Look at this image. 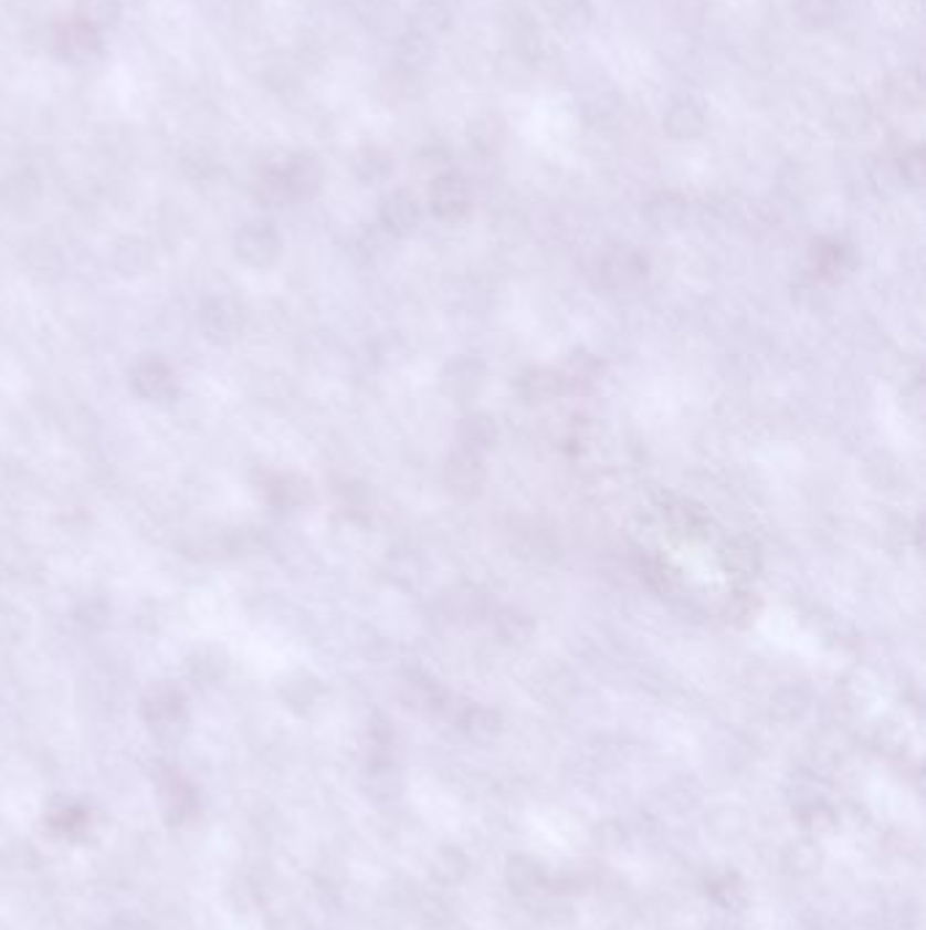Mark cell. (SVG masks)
<instances>
[{"instance_id":"obj_27","label":"cell","mask_w":926,"mask_h":930,"mask_svg":"<svg viewBox=\"0 0 926 930\" xmlns=\"http://www.w3.org/2000/svg\"><path fill=\"white\" fill-rule=\"evenodd\" d=\"M150 262V251L139 240H123L115 251V264L120 272H141Z\"/></svg>"},{"instance_id":"obj_23","label":"cell","mask_w":926,"mask_h":930,"mask_svg":"<svg viewBox=\"0 0 926 930\" xmlns=\"http://www.w3.org/2000/svg\"><path fill=\"white\" fill-rule=\"evenodd\" d=\"M799 819H801V825H804V830L812 835V838H823V835H831L836 830V825H840V819H836L834 811H831L827 803H821V800H812L810 805H804V808L799 811Z\"/></svg>"},{"instance_id":"obj_8","label":"cell","mask_w":926,"mask_h":930,"mask_svg":"<svg viewBox=\"0 0 926 930\" xmlns=\"http://www.w3.org/2000/svg\"><path fill=\"white\" fill-rule=\"evenodd\" d=\"M283 177H286V186L291 194V201L294 199H307L320 188V167L313 156H288L281 161Z\"/></svg>"},{"instance_id":"obj_12","label":"cell","mask_w":926,"mask_h":930,"mask_svg":"<svg viewBox=\"0 0 926 930\" xmlns=\"http://www.w3.org/2000/svg\"><path fill=\"white\" fill-rule=\"evenodd\" d=\"M506 881L516 896H533L544 887L541 863L533 860L530 855H514L506 863Z\"/></svg>"},{"instance_id":"obj_2","label":"cell","mask_w":926,"mask_h":930,"mask_svg":"<svg viewBox=\"0 0 926 930\" xmlns=\"http://www.w3.org/2000/svg\"><path fill=\"white\" fill-rule=\"evenodd\" d=\"M55 52L71 66H93L104 58V35L74 17L55 28Z\"/></svg>"},{"instance_id":"obj_13","label":"cell","mask_w":926,"mask_h":930,"mask_svg":"<svg viewBox=\"0 0 926 930\" xmlns=\"http://www.w3.org/2000/svg\"><path fill=\"white\" fill-rule=\"evenodd\" d=\"M199 318H201V330H204V335L215 343L231 341V335H234V330H236V311L231 307V302H225V300L207 302V305L201 307Z\"/></svg>"},{"instance_id":"obj_31","label":"cell","mask_w":926,"mask_h":930,"mask_svg":"<svg viewBox=\"0 0 926 930\" xmlns=\"http://www.w3.org/2000/svg\"><path fill=\"white\" fill-rule=\"evenodd\" d=\"M592 838H596V844L601 846V849L611 851L625 844V830H622L620 822H601V825L596 827V833H592Z\"/></svg>"},{"instance_id":"obj_22","label":"cell","mask_w":926,"mask_h":930,"mask_svg":"<svg viewBox=\"0 0 926 930\" xmlns=\"http://www.w3.org/2000/svg\"><path fill=\"white\" fill-rule=\"evenodd\" d=\"M256 197L259 201H264V205H270V207H281V205H286V201H291L281 164H270V167L261 171L256 180Z\"/></svg>"},{"instance_id":"obj_17","label":"cell","mask_w":926,"mask_h":930,"mask_svg":"<svg viewBox=\"0 0 926 930\" xmlns=\"http://www.w3.org/2000/svg\"><path fill=\"white\" fill-rule=\"evenodd\" d=\"M467 136H471L478 150L495 153L506 142V121L497 112H484V115H478L467 126Z\"/></svg>"},{"instance_id":"obj_24","label":"cell","mask_w":926,"mask_h":930,"mask_svg":"<svg viewBox=\"0 0 926 930\" xmlns=\"http://www.w3.org/2000/svg\"><path fill=\"white\" fill-rule=\"evenodd\" d=\"M413 169L419 177H427V180H438V177L449 175L451 171V156L443 147H424V150L415 156Z\"/></svg>"},{"instance_id":"obj_6","label":"cell","mask_w":926,"mask_h":930,"mask_svg":"<svg viewBox=\"0 0 926 930\" xmlns=\"http://www.w3.org/2000/svg\"><path fill=\"white\" fill-rule=\"evenodd\" d=\"M430 207L441 221H456L471 210V188L460 175L449 171L430 182Z\"/></svg>"},{"instance_id":"obj_19","label":"cell","mask_w":926,"mask_h":930,"mask_svg":"<svg viewBox=\"0 0 926 930\" xmlns=\"http://www.w3.org/2000/svg\"><path fill=\"white\" fill-rule=\"evenodd\" d=\"M706 827L715 838L720 840H736L741 838L747 830V816L741 814L739 808H732V805H723V808H715L709 816H706Z\"/></svg>"},{"instance_id":"obj_29","label":"cell","mask_w":926,"mask_h":930,"mask_svg":"<svg viewBox=\"0 0 926 930\" xmlns=\"http://www.w3.org/2000/svg\"><path fill=\"white\" fill-rule=\"evenodd\" d=\"M164 803H166V811H175L177 819L191 808V790H188L186 781H182L180 775H171V779L164 784Z\"/></svg>"},{"instance_id":"obj_32","label":"cell","mask_w":926,"mask_h":930,"mask_svg":"<svg viewBox=\"0 0 926 930\" xmlns=\"http://www.w3.org/2000/svg\"><path fill=\"white\" fill-rule=\"evenodd\" d=\"M497 730V719L495 713H490V710H476L473 715H467V732L476 734V738H490L492 732Z\"/></svg>"},{"instance_id":"obj_30","label":"cell","mask_w":926,"mask_h":930,"mask_svg":"<svg viewBox=\"0 0 926 930\" xmlns=\"http://www.w3.org/2000/svg\"><path fill=\"white\" fill-rule=\"evenodd\" d=\"M899 175L905 177L911 186H922L926 180V153L924 147H911L905 156L899 158Z\"/></svg>"},{"instance_id":"obj_14","label":"cell","mask_w":926,"mask_h":930,"mask_svg":"<svg viewBox=\"0 0 926 930\" xmlns=\"http://www.w3.org/2000/svg\"><path fill=\"white\" fill-rule=\"evenodd\" d=\"M467 868H471V860H467V855L460 849V846H443V849H438L435 857L430 860L432 879L449 887L460 885V881L467 876Z\"/></svg>"},{"instance_id":"obj_28","label":"cell","mask_w":926,"mask_h":930,"mask_svg":"<svg viewBox=\"0 0 926 930\" xmlns=\"http://www.w3.org/2000/svg\"><path fill=\"white\" fill-rule=\"evenodd\" d=\"M646 212H650V221H655L657 227H674V223H680L682 212H685V201L676 194H666V197H657L652 201Z\"/></svg>"},{"instance_id":"obj_11","label":"cell","mask_w":926,"mask_h":930,"mask_svg":"<svg viewBox=\"0 0 926 930\" xmlns=\"http://www.w3.org/2000/svg\"><path fill=\"white\" fill-rule=\"evenodd\" d=\"M821 863H823V855L815 838L791 840V844L782 849V868H786V874L797 876V879H804V876L815 874V870L821 868Z\"/></svg>"},{"instance_id":"obj_7","label":"cell","mask_w":926,"mask_h":930,"mask_svg":"<svg viewBox=\"0 0 926 930\" xmlns=\"http://www.w3.org/2000/svg\"><path fill=\"white\" fill-rule=\"evenodd\" d=\"M663 132L676 142H693L706 132V112L693 98H680L663 115Z\"/></svg>"},{"instance_id":"obj_16","label":"cell","mask_w":926,"mask_h":930,"mask_svg":"<svg viewBox=\"0 0 926 930\" xmlns=\"http://www.w3.org/2000/svg\"><path fill=\"white\" fill-rule=\"evenodd\" d=\"M123 17V3L120 0H80L76 6V20H82L85 25H91L93 31L104 33L109 28H115Z\"/></svg>"},{"instance_id":"obj_33","label":"cell","mask_w":926,"mask_h":930,"mask_svg":"<svg viewBox=\"0 0 926 930\" xmlns=\"http://www.w3.org/2000/svg\"><path fill=\"white\" fill-rule=\"evenodd\" d=\"M465 430L471 432V441L478 443V447L492 441V425L486 422V419H467Z\"/></svg>"},{"instance_id":"obj_18","label":"cell","mask_w":926,"mask_h":930,"mask_svg":"<svg viewBox=\"0 0 926 930\" xmlns=\"http://www.w3.org/2000/svg\"><path fill=\"white\" fill-rule=\"evenodd\" d=\"M793 17L807 31H823L834 22L836 0H793Z\"/></svg>"},{"instance_id":"obj_20","label":"cell","mask_w":926,"mask_h":930,"mask_svg":"<svg viewBox=\"0 0 926 930\" xmlns=\"http://www.w3.org/2000/svg\"><path fill=\"white\" fill-rule=\"evenodd\" d=\"M397 58H400V69L411 71L415 74L421 66L432 61V39L424 33H408L402 35L400 50H397Z\"/></svg>"},{"instance_id":"obj_25","label":"cell","mask_w":926,"mask_h":930,"mask_svg":"<svg viewBox=\"0 0 926 930\" xmlns=\"http://www.w3.org/2000/svg\"><path fill=\"white\" fill-rule=\"evenodd\" d=\"M709 892H712V898H715L720 906H726V909H739V906L745 903V885H741V879L734 874V870L717 876V879L709 885Z\"/></svg>"},{"instance_id":"obj_10","label":"cell","mask_w":926,"mask_h":930,"mask_svg":"<svg viewBox=\"0 0 926 930\" xmlns=\"http://www.w3.org/2000/svg\"><path fill=\"white\" fill-rule=\"evenodd\" d=\"M419 201L408 191H391L381 205V221L397 234L411 232L415 223H419Z\"/></svg>"},{"instance_id":"obj_3","label":"cell","mask_w":926,"mask_h":930,"mask_svg":"<svg viewBox=\"0 0 926 930\" xmlns=\"http://www.w3.org/2000/svg\"><path fill=\"white\" fill-rule=\"evenodd\" d=\"M236 257L251 267H270L281 257V234L272 223L253 221L236 232Z\"/></svg>"},{"instance_id":"obj_5","label":"cell","mask_w":926,"mask_h":930,"mask_svg":"<svg viewBox=\"0 0 926 930\" xmlns=\"http://www.w3.org/2000/svg\"><path fill=\"white\" fill-rule=\"evenodd\" d=\"M130 387L145 400H169L177 393V382L171 367L158 357H145L130 367Z\"/></svg>"},{"instance_id":"obj_21","label":"cell","mask_w":926,"mask_h":930,"mask_svg":"<svg viewBox=\"0 0 926 930\" xmlns=\"http://www.w3.org/2000/svg\"><path fill=\"white\" fill-rule=\"evenodd\" d=\"M481 477H484V473H481L478 460L473 458V454H456V458L451 460L449 473H446L454 493H476Z\"/></svg>"},{"instance_id":"obj_26","label":"cell","mask_w":926,"mask_h":930,"mask_svg":"<svg viewBox=\"0 0 926 930\" xmlns=\"http://www.w3.org/2000/svg\"><path fill=\"white\" fill-rule=\"evenodd\" d=\"M607 272L611 281H639L646 272V262L633 251H617L607 262Z\"/></svg>"},{"instance_id":"obj_4","label":"cell","mask_w":926,"mask_h":930,"mask_svg":"<svg viewBox=\"0 0 926 930\" xmlns=\"http://www.w3.org/2000/svg\"><path fill=\"white\" fill-rule=\"evenodd\" d=\"M883 101L896 115H916L922 112L926 101L924 76L918 69H902L894 71L886 82H883Z\"/></svg>"},{"instance_id":"obj_15","label":"cell","mask_w":926,"mask_h":930,"mask_svg":"<svg viewBox=\"0 0 926 930\" xmlns=\"http://www.w3.org/2000/svg\"><path fill=\"white\" fill-rule=\"evenodd\" d=\"M351 167H354V175L359 177V180L378 182V180H383V177L391 175V167H394V161H391V156L383 150V147L365 145L354 153Z\"/></svg>"},{"instance_id":"obj_1","label":"cell","mask_w":926,"mask_h":930,"mask_svg":"<svg viewBox=\"0 0 926 930\" xmlns=\"http://www.w3.org/2000/svg\"><path fill=\"white\" fill-rule=\"evenodd\" d=\"M145 719L164 743H175L186 732V704L182 694L169 683H160L145 699Z\"/></svg>"},{"instance_id":"obj_9","label":"cell","mask_w":926,"mask_h":930,"mask_svg":"<svg viewBox=\"0 0 926 930\" xmlns=\"http://www.w3.org/2000/svg\"><path fill=\"white\" fill-rule=\"evenodd\" d=\"M829 121L834 126V132L842 136H859L870 128L872 123V109L862 96H845L836 101L829 112Z\"/></svg>"}]
</instances>
